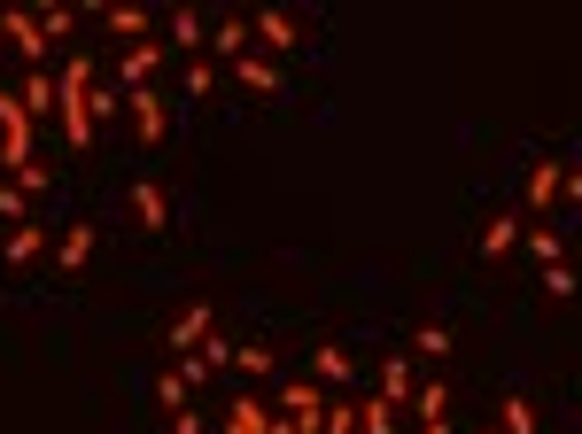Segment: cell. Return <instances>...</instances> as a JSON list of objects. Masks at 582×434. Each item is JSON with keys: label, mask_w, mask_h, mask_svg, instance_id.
Instances as JSON below:
<instances>
[{"label": "cell", "mask_w": 582, "mask_h": 434, "mask_svg": "<svg viewBox=\"0 0 582 434\" xmlns=\"http://www.w3.org/2000/svg\"><path fill=\"white\" fill-rule=\"evenodd\" d=\"M295 39H303V16H295V9H257V16H248V47L272 55V62H280Z\"/></svg>", "instance_id": "obj_4"}, {"label": "cell", "mask_w": 582, "mask_h": 434, "mask_svg": "<svg viewBox=\"0 0 582 434\" xmlns=\"http://www.w3.org/2000/svg\"><path fill=\"white\" fill-rule=\"evenodd\" d=\"M94 248H102V233H94V225H70V233L55 241V265H62V272H78V265H86Z\"/></svg>", "instance_id": "obj_20"}, {"label": "cell", "mask_w": 582, "mask_h": 434, "mask_svg": "<svg viewBox=\"0 0 582 434\" xmlns=\"http://www.w3.org/2000/svg\"><path fill=\"white\" fill-rule=\"evenodd\" d=\"M39 32H47V47L70 39V32H78V9H39Z\"/></svg>", "instance_id": "obj_31"}, {"label": "cell", "mask_w": 582, "mask_h": 434, "mask_svg": "<svg viewBox=\"0 0 582 434\" xmlns=\"http://www.w3.org/2000/svg\"><path fill=\"white\" fill-rule=\"evenodd\" d=\"M16 102H24V117H32V125H39V117H55V70H24Z\"/></svg>", "instance_id": "obj_15"}, {"label": "cell", "mask_w": 582, "mask_h": 434, "mask_svg": "<svg viewBox=\"0 0 582 434\" xmlns=\"http://www.w3.org/2000/svg\"><path fill=\"white\" fill-rule=\"evenodd\" d=\"M544 426V411L528 403V396H505V403H497V434H536Z\"/></svg>", "instance_id": "obj_21"}, {"label": "cell", "mask_w": 582, "mask_h": 434, "mask_svg": "<svg viewBox=\"0 0 582 434\" xmlns=\"http://www.w3.org/2000/svg\"><path fill=\"white\" fill-rule=\"evenodd\" d=\"M202 55H225V62H241V55H248V16H218Z\"/></svg>", "instance_id": "obj_18"}, {"label": "cell", "mask_w": 582, "mask_h": 434, "mask_svg": "<svg viewBox=\"0 0 582 434\" xmlns=\"http://www.w3.org/2000/svg\"><path fill=\"white\" fill-rule=\"evenodd\" d=\"M0 218H9V225H24V195H16V187H0Z\"/></svg>", "instance_id": "obj_33"}, {"label": "cell", "mask_w": 582, "mask_h": 434, "mask_svg": "<svg viewBox=\"0 0 582 434\" xmlns=\"http://www.w3.org/2000/svg\"><path fill=\"white\" fill-rule=\"evenodd\" d=\"M179 94H187V102H210V94H218V70H210V55H195V62L179 70Z\"/></svg>", "instance_id": "obj_24"}, {"label": "cell", "mask_w": 582, "mask_h": 434, "mask_svg": "<svg viewBox=\"0 0 582 434\" xmlns=\"http://www.w3.org/2000/svg\"><path fill=\"white\" fill-rule=\"evenodd\" d=\"M172 434H202V411H172Z\"/></svg>", "instance_id": "obj_34"}, {"label": "cell", "mask_w": 582, "mask_h": 434, "mask_svg": "<svg viewBox=\"0 0 582 434\" xmlns=\"http://www.w3.org/2000/svg\"><path fill=\"white\" fill-rule=\"evenodd\" d=\"M265 419H272V403H265L257 388H241V396L225 403V426H218V434H265Z\"/></svg>", "instance_id": "obj_10"}, {"label": "cell", "mask_w": 582, "mask_h": 434, "mask_svg": "<svg viewBox=\"0 0 582 434\" xmlns=\"http://www.w3.org/2000/svg\"><path fill=\"white\" fill-rule=\"evenodd\" d=\"M420 434H451V419H435V426H420Z\"/></svg>", "instance_id": "obj_35"}, {"label": "cell", "mask_w": 582, "mask_h": 434, "mask_svg": "<svg viewBox=\"0 0 582 434\" xmlns=\"http://www.w3.org/2000/svg\"><path fill=\"white\" fill-rule=\"evenodd\" d=\"M528 248H536V265H567V241L551 225H528Z\"/></svg>", "instance_id": "obj_29"}, {"label": "cell", "mask_w": 582, "mask_h": 434, "mask_svg": "<svg viewBox=\"0 0 582 434\" xmlns=\"http://www.w3.org/2000/svg\"><path fill=\"white\" fill-rule=\"evenodd\" d=\"M233 78L248 85V94H272V102L288 94V78H280V62H272V55H257V47H248V55L233 62Z\"/></svg>", "instance_id": "obj_7"}, {"label": "cell", "mask_w": 582, "mask_h": 434, "mask_svg": "<svg viewBox=\"0 0 582 434\" xmlns=\"http://www.w3.org/2000/svg\"><path fill=\"white\" fill-rule=\"evenodd\" d=\"M55 117H62V140H70V148H94V132H102V125L86 117V94H78V102H62Z\"/></svg>", "instance_id": "obj_22"}, {"label": "cell", "mask_w": 582, "mask_h": 434, "mask_svg": "<svg viewBox=\"0 0 582 434\" xmlns=\"http://www.w3.org/2000/svg\"><path fill=\"white\" fill-rule=\"evenodd\" d=\"M544 295L567 303V295H574V272H567V265H544Z\"/></svg>", "instance_id": "obj_32"}, {"label": "cell", "mask_w": 582, "mask_h": 434, "mask_svg": "<svg viewBox=\"0 0 582 434\" xmlns=\"http://www.w3.org/2000/svg\"><path fill=\"white\" fill-rule=\"evenodd\" d=\"M404 419H411V426L451 419V388H443V380H420V388H411V403H404Z\"/></svg>", "instance_id": "obj_12"}, {"label": "cell", "mask_w": 582, "mask_h": 434, "mask_svg": "<svg viewBox=\"0 0 582 434\" xmlns=\"http://www.w3.org/2000/svg\"><path fill=\"white\" fill-rule=\"evenodd\" d=\"M358 434H396V411L381 396H358Z\"/></svg>", "instance_id": "obj_26"}, {"label": "cell", "mask_w": 582, "mask_h": 434, "mask_svg": "<svg viewBox=\"0 0 582 434\" xmlns=\"http://www.w3.org/2000/svg\"><path fill=\"white\" fill-rule=\"evenodd\" d=\"M513 241H521V218H513V210L481 218V256H489V265H497V256H513Z\"/></svg>", "instance_id": "obj_17"}, {"label": "cell", "mask_w": 582, "mask_h": 434, "mask_svg": "<svg viewBox=\"0 0 582 434\" xmlns=\"http://www.w3.org/2000/svg\"><path fill=\"white\" fill-rule=\"evenodd\" d=\"M481 434H497V426H481Z\"/></svg>", "instance_id": "obj_37"}, {"label": "cell", "mask_w": 582, "mask_h": 434, "mask_svg": "<svg viewBox=\"0 0 582 434\" xmlns=\"http://www.w3.org/2000/svg\"><path fill=\"white\" fill-rule=\"evenodd\" d=\"M132 218H140L148 233H163V225H172V195H163L155 179H140V187H132Z\"/></svg>", "instance_id": "obj_16"}, {"label": "cell", "mask_w": 582, "mask_h": 434, "mask_svg": "<svg viewBox=\"0 0 582 434\" xmlns=\"http://www.w3.org/2000/svg\"><path fill=\"white\" fill-rule=\"evenodd\" d=\"M102 32H117V39H140V32H148V16H140V9H102Z\"/></svg>", "instance_id": "obj_30"}, {"label": "cell", "mask_w": 582, "mask_h": 434, "mask_svg": "<svg viewBox=\"0 0 582 434\" xmlns=\"http://www.w3.org/2000/svg\"><path fill=\"white\" fill-rule=\"evenodd\" d=\"M0 39L24 70H47V32H39V9H0Z\"/></svg>", "instance_id": "obj_3"}, {"label": "cell", "mask_w": 582, "mask_h": 434, "mask_svg": "<svg viewBox=\"0 0 582 434\" xmlns=\"http://www.w3.org/2000/svg\"><path fill=\"white\" fill-rule=\"evenodd\" d=\"M47 248H55V241H47V225H32V218H24V225H9V241H0V256H9L16 272H24V265H39Z\"/></svg>", "instance_id": "obj_9"}, {"label": "cell", "mask_w": 582, "mask_h": 434, "mask_svg": "<svg viewBox=\"0 0 582 434\" xmlns=\"http://www.w3.org/2000/svg\"><path fill=\"white\" fill-rule=\"evenodd\" d=\"M210 333H218V326H210V310H179V318H172V365H179V357H195Z\"/></svg>", "instance_id": "obj_13"}, {"label": "cell", "mask_w": 582, "mask_h": 434, "mask_svg": "<svg viewBox=\"0 0 582 434\" xmlns=\"http://www.w3.org/2000/svg\"><path fill=\"white\" fill-rule=\"evenodd\" d=\"M125 125H132L140 148H163L172 140V102H163L155 85H140V94H125Z\"/></svg>", "instance_id": "obj_1"}, {"label": "cell", "mask_w": 582, "mask_h": 434, "mask_svg": "<svg viewBox=\"0 0 582 434\" xmlns=\"http://www.w3.org/2000/svg\"><path fill=\"white\" fill-rule=\"evenodd\" d=\"M411 388H420V373H411V357H404V350H388V365H381V403H388L396 419H404Z\"/></svg>", "instance_id": "obj_8"}, {"label": "cell", "mask_w": 582, "mask_h": 434, "mask_svg": "<svg viewBox=\"0 0 582 434\" xmlns=\"http://www.w3.org/2000/svg\"><path fill=\"white\" fill-rule=\"evenodd\" d=\"M559 187H567V163H536L528 171V210H559Z\"/></svg>", "instance_id": "obj_19"}, {"label": "cell", "mask_w": 582, "mask_h": 434, "mask_svg": "<svg viewBox=\"0 0 582 434\" xmlns=\"http://www.w3.org/2000/svg\"><path fill=\"white\" fill-rule=\"evenodd\" d=\"M311 380H318V388H350V380H358L350 350H335V341H326V350H311Z\"/></svg>", "instance_id": "obj_14"}, {"label": "cell", "mask_w": 582, "mask_h": 434, "mask_svg": "<svg viewBox=\"0 0 582 434\" xmlns=\"http://www.w3.org/2000/svg\"><path fill=\"white\" fill-rule=\"evenodd\" d=\"M218 373H233V341H218V333L202 341L195 357H179V380H187V388H210Z\"/></svg>", "instance_id": "obj_6"}, {"label": "cell", "mask_w": 582, "mask_h": 434, "mask_svg": "<svg viewBox=\"0 0 582 434\" xmlns=\"http://www.w3.org/2000/svg\"><path fill=\"white\" fill-rule=\"evenodd\" d=\"M233 373H241L248 388H265V380H272V350H265V341H248V350H233Z\"/></svg>", "instance_id": "obj_23"}, {"label": "cell", "mask_w": 582, "mask_h": 434, "mask_svg": "<svg viewBox=\"0 0 582 434\" xmlns=\"http://www.w3.org/2000/svg\"><path fill=\"white\" fill-rule=\"evenodd\" d=\"M272 419L318 434V419H326V388H318V380H280V388H272Z\"/></svg>", "instance_id": "obj_2"}, {"label": "cell", "mask_w": 582, "mask_h": 434, "mask_svg": "<svg viewBox=\"0 0 582 434\" xmlns=\"http://www.w3.org/2000/svg\"><path fill=\"white\" fill-rule=\"evenodd\" d=\"M187 396H195V388L179 380V365H163V373H155V403H163V411H187Z\"/></svg>", "instance_id": "obj_27"}, {"label": "cell", "mask_w": 582, "mask_h": 434, "mask_svg": "<svg viewBox=\"0 0 582 434\" xmlns=\"http://www.w3.org/2000/svg\"><path fill=\"white\" fill-rule=\"evenodd\" d=\"M163 32H172V39H163V55H172V47H179V55L195 62V55L210 47V32H202V16H195V9H172V16H163Z\"/></svg>", "instance_id": "obj_11"}, {"label": "cell", "mask_w": 582, "mask_h": 434, "mask_svg": "<svg viewBox=\"0 0 582 434\" xmlns=\"http://www.w3.org/2000/svg\"><path fill=\"white\" fill-rule=\"evenodd\" d=\"M155 70H163V39H132V47L117 55V94H140V85H155Z\"/></svg>", "instance_id": "obj_5"}, {"label": "cell", "mask_w": 582, "mask_h": 434, "mask_svg": "<svg viewBox=\"0 0 582 434\" xmlns=\"http://www.w3.org/2000/svg\"><path fill=\"white\" fill-rule=\"evenodd\" d=\"M451 350H458V341H451V326H420L404 357H428V365H435V357H451Z\"/></svg>", "instance_id": "obj_25"}, {"label": "cell", "mask_w": 582, "mask_h": 434, "mask_svg": "<svg viewBox=\"0 0 582 434\" xmlns=\"http://www.w3.org/2000/svg\"><path fill=\"white\" fill-rule=\"evenodd\" d=\"M0 55H9V39H0Z\"/></svg>", "instance_id": "obj_36"}, {"label": "cell", "mask_w": 582, "mask_h": 434, "mask_svg": "<svg viewBox=\"0 0 582 434\" xmlns=\"http://www.w3.org/2000/svg\"><path fill=\"white\" fill-rule=\"evenodd\" d=\"M318 434H358V403H350V396H326V419H318Z\"/></svg>", "instance_id": "obj_28"}]
</instances>
